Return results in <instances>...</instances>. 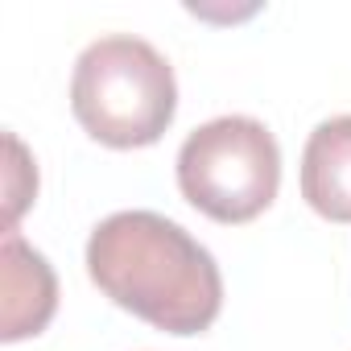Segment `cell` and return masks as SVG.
Returning a JSON list of instances; mask_svg holds the SVG:
<instances>
[{"instance_id":"6da1fadb","label":"cell","mask_w":351,"mask_h":351,"mask_svg":"<svg viewBox=\"0 0 351 351\" xmlns=\"http://www.w3.org/2000/svg\"><path fill=\"white\" fill-rule=\"evenodd\" d=\"M87 273L120 310L165 335H199L223 306L215 256L157 211L108 215L87 240Z\"/></svg>"},{"instance_id":"7a4b0ae2","label":"cell","mask_w":351,"mask_h":351,"mask_svg":"<svg viewBox=\"0 0 351 351\" xmlns=\"http://www.w3.org/2000/svg\"><path fill=\"white\" fill-rule=\"evenodd\" d=\"M75 120L112 149H145L165 136L178 112L173 66L132 34L91 42L71 75Z\"/></svg>"},{"instance_id":"3957f363","label":"cell","mask_w":351,"mask_h":351,"mask_svg":"<svg viewBox=\"0 0 351 351\" xmlns=\"http://www.w3.org/2000/svg\"><path fill=\"white\" fill-rule=\"evenodd\" d=\"M281 149L252 116H219L178 149V191L215 223H248L277 199Z\"/></svg>"},{"instance_id":"277c9868","label":"cell","mask_w":351,"mask_h":351,"mask_svg":"<svg viewBox=\"0 0 351 351\" xmlns=\"http://www.w3.org/2000/svg\"><path fill=\"white\" fill-rule=\"evenodd\" d=\"M0 273H5V314H0V339L17 343L42 335L58 310V281L42 252H34L17 232H5L0 244Z\"/></svg>"},{"instance_id":"5b68a950","label":"cell","mask_w":351,"mask_h":351,"mask_svg":"<svg viewBox=\"0 0 351 351\" xmlns=\"http://www.w3.org/2000/svg\"><path fill=\"white\" fill-rule=\"evenodd\" d=\"M302 199L330 223H351V116L322 120L302 149Z\"/></svg>"},{"instance_id":"8992f818","label":"cell","mask_w":351,"mask_h":351,"mask_svg":"<svg viewBox=\"0 0 351 351\" xmlns=\"http://www.w3.org/2000/svg\"><path fill=\"white\" fill-rule=\"evenodd\" d=\"M9 153H13V169H9V232H17L13 223H17V215L29 203V195L21 191V173H29V186H38V169L25 161V149H21L17 136H9Z\"/></svg>"}]
</instances>
